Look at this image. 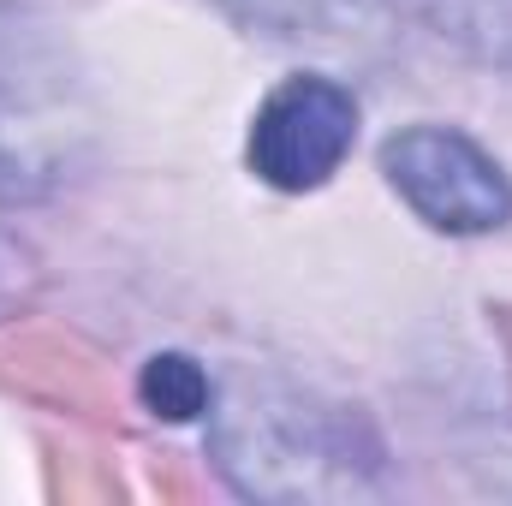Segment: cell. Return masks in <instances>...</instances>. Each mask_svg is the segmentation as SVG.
Returning a JSON list of instances; mask_svg holds the SVG:
<instances>
[{
    "instance_id": "cell-3",
    "label": "cell",
    "mask_w": 512,
    "mask_h": 506,
    "mask_svg": "<svg viewBox=\"0 0 512 506\" xmlns=\"http://www.w3.org/2000/svg\"><path fill=\"white\" fill-rule=\"evenodd\" d=\"M387 185L417 221L453 239H477L512 221V179L501 161L459 126H405L382 143Z\"/></svg>"
},
{
    "instance_id": "cell-1",
    "label": "cell",
    "mask_w": 512,
    "mask_h": 506,
    "mask_svg": "<svg viewBox=\"0 0 512 506\" xmlns=\"http://www.w3.org/2000/svg\"><path fill=\"white\" fill-rule=\"evenodd\" d=\"M209 453L245 501H358L387 471L364 411L251 370L215 387Z\"/></svg>"
},
{
    "instance_id": "cell-4",
    "label": "cell",
    "mask_w": 512,
    "mask_h": 506,
    "mask_svg": "<svg viewBox=\"0 0 512 506\" xmlns=\"http://www.w3.org/2000/svg\"><path fill=\"white\" fill-rule=\"evenodd\" d=\"M358 143V96L322 72H298L251 120L245 161L274 191H322Z\"/></svg>"
},
{
    "instance_id": "cell-7",
    "label": "cell",
    "mask_w": 512,
    "mask_h": 506,
    "mask_svg": "<svg viewBox=\"0 0 512 506\" xmlns=\"http://www.w3.org/2000/svg\"><path fill=\"white\" fill-rule=\"evenodd\" d=\"M137 399L149 417H167V423H191V417H209V399H215V381L197 358L185 352H155L137 376Z\"/></svg>"
},
{
    "instance_id": "cell-5",
    "label": "cell",
    "mask_w": 512,
    "mask_h": 506,
    "mask_svg": "<svg viewBox=\"0 0 512 506\" xmlns=\"http://www.w3.org/2000/svg\"><path fill=\"white\" fill-rule=\"evenodd\" d=\"M233 24L268 42H316V48H346V42H376L393 18L387 0H215Z\"/></svg>"
},
{
    "instance_id": "cell-2",
    "label": "cell",
    "mask_w": 512,
    "mask_h": 506,
    "mask_svg": "<svg viewBox=\"0 0 512 506\" xmlns=\"http://www.w3.org/2000/svg\"><path fill=\"white\" fill-rule=\"evenodd\" d=\"M90 155V96L66 36L0 0V203L54 197Z\"/></svg>"
},
{
    "instance_id": "cell-6",
    "label": "cell",
    "mask_w": 512,
    "mask_h": 506,
    "mask_svg": "<svg viewBox=\"0 0 512 506\" xmlns=\"http://www.w3.org/2000/svg\"><path fill=\"white\" fill-rule=\"evenodd\" d=\"M417 12L471 60L512 72V0H417Z\"/></svg>"
}]
</instances>
